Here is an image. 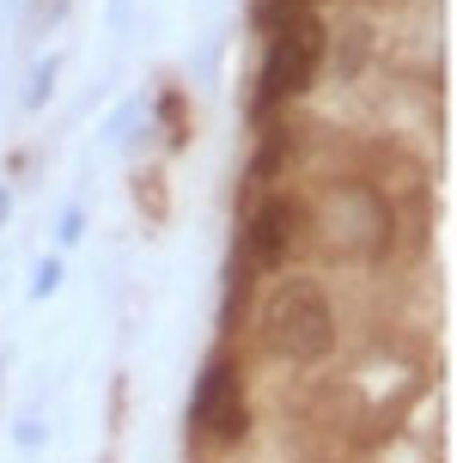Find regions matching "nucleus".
I'll return each mask as SVG.
<instances>
[{
  "label": "nucleus",
  "mask_w": 457,
  "mask_h": 463,
  "mask_svg": "<svg viewBox=\"0 0 457 463\" xmlns=\"http://www.w3.org/2000/svg\"><path fill=\"white\" fill-rule=\"evenodd\" d=\"M55 287H62V262H55V256H49L43 269H37V280H31V299H49V293H55Z\"/></svg>",
  "instance_id": "obj_7"
},
{
  "label": "nucleus",
  "mask_w": 457,
  "mask_h": 463,
  "mask_svg": "<svg viewBox=\"0 0 457 463\" xmlns=\"http://www.w3.org/2000/svg\"><path fill=\"white\" fill-rule=\"evenodd\" d=\"M244 427H251V409H244V384H238V366L232 360H214L202 372V384H195V433L207 439H244Z\"/></svg>",
  "instance_id": "obj_4"
},
{
  "label": "nucleus",
  "mask_w": 457,
  "mask_h": 463,
  "mask_svg": "<svg viewBox=\"0 0 457 463\" xmlns=\"http://www.w3.org/2000/svg\"><path fill=\"white\" fill-rule=\"evenodd\" d=\"M262 342H269V354L299 360V366L323 360L329 342H336V305H329V293L311 275H287L262 299Z\"/></svg>",
  "instance_id": "obj_1"
},
{
  "label": "nucleus",
  "mask_w": 457,
  "mask_h": 463,
  "mask_svg": "<svg viewBox=\"0 0 457 463\" xmlns=\"http://www.w3.org/2000/svg\"><path fill=\"white\" fill-rule=\"evenodd\" d=\"M323 68V24L305 19L269 31V55H262V80H256V116H274L287 98H299Z\"/></svg>",
  "instance_id": "obj_2"
},
{
  "label": "nucleus",
  "mask_w": 457,
  "mask_h": 463,
  "mask_svg": "<svg viewBox=\"0 0 457 463\" xmlns=\"http://www.w3.org/2000/svg\"><path fill=\"white\" fill-rule=\"evenodd\" d=\"M336 202H342V213H348V220H342V238H348L354 226H366V256L385 250V238H390V208H385V195H378L372 184H348Z\"/></svg>",
  "instance_id": "obj_5"
},
{
  "label": "nucleus",
  "mask_w": 457,
  "mask_h": 463,
  "mask_svg": "<svg viewBox=\"0 0 457 463\" xmlns=\"http://www.w3.org/2000/svg\"><path fill=\"white\" fill-rule=\"evenodd\" d=\"M0 220H6V189H0Z\"/></svg>",
  "instance_id": "obj_8"
},
{
  "label": "nucleus",
  "mask_w": 457,
  "mask_h": 463,
  "mask_svg": "<svg viewBox=\"0 0 457 463\" xmlns=\"http://www.w3.org/2000/svg\"><path fill=\"white\" fill-rule=\"evenodd\" d=\"M311 13V0H256V24L262 31H281V24H293Z\"/></svg>",
  "instance_id": "obj_6"
},
{
  "label": "nucleus",
  "mask_w": 457,
  "mask_h": 463,
  "mask_svg": "<svg viewBox=\"0 0 457 463\" xmlns=\"http://www.w3.org/2000/svg\"><path fill=\"white\" fill-rule=\"evenodd\" d=\"M299 238H305V208H299L293 195H269L251 213V226H244V262H251L256 275H274V269L293 262Z\"/></svg>",
  "instance_id": "obj_3"
}]
</instances>
